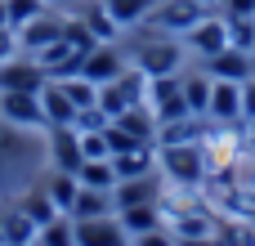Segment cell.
<instances>
[{"mask_svg": "<svg viewBox=\"0 0 255 246\" xmlns=\"http://www.w3.org/2000/svg\"><path fill=\"white\" fill-rule=\"evenodd\" d=\"M157 175L170 188H202L211 166H206V148L197 143H161L157 148Z\"/></svg>", "mask_w": 255, "mask_h": 246, "instance_id": "1", "label": "cell"}, {"mask_svg": "<svg viewBox=\"0 0 255 246\" xmlns=\"http://www.w3.org/2000/svg\"><path fill=\"white\" fill-rule=\"evenodd\" d=\"M211 13H215V4H211V0H157V4L143 13V22H139V27L184 40V31H193V27H197L202 18H211Z\"/></svg>", "mask_w": 255, "mask_h": 246, "instance_id": "2", "label": "cell"}, {"mask_svg": "<svg viewBox=\"0 0 255 246\" xmlns=\"http://www.w3.org/2000/svg\"><path fill=\"white\" fill-rule=\"evenodd\" d=\"M179 63H184V40L161 36V31H148V40H139L130 54V67H139L148 81L152 76H179Z\"/></svg>", "mask_w": 255, "mask_h": 246, "instance_id": "3", "label": "cell"}, {"mask_svg": "<svg viewBox=\"0 0 255 246\" xmlns=\"http://www.w3.org/2000/svg\"><path fill=\"white\" fill-rule=\"evenodd\" d=\"M184 49H193L202 63L215 58V54H224V49H233V45H229V22H224V13L215 9V13L202 18L193 31H184Z\"/></svg>", "mask_w": 255, "mask_h": 246, "instance_id": "4", "label": "cell"}, {"mask_svg": "<svg viewBox=\"0 0 255 246\" xmlns=\"http://www.w3.org/2000/svg\"><path fill=\"white\" fill-rule=\"evenodd\" d=\"M126 67H130V54H126L117 40H99V45L85 54V63H81V76H90L94 85H108V81H117Z\"/></svg>", "mask_w": 255, "mask_h": 246, "instance_id": "5", "label": "cell"}, {"mask_svg": "<svg viewBox=\"0 0 255 246\" xmlns=\"http://www.w3.org/2000/svg\"><path fill=\"white\" fill-rule=\"evenodd\" d=\"M58 36H63V9H54V4H49L45 13H36L31 22H22V27H18V49H22V54H40V49H45V45H54Z\"/></svg>", "mask_w": 255, "mask_h": 246, "instance_id": "6", "label": "cell"}, {"mask_svg": "<svg viewBox=\"0 0 255 246\" xmlns=\"http://www.w3.org/2000/svg\"><path fill=\"white\" fill-rule=\"evenodd\" d=\"M0 117H4V125H18V130L45 125L40 94H27V90H0Z\"/></svg>", "mask_w": 255, "mask_h": 246, "instance_id": "7", "label": "cell"}, {"mask_svg": "<svg viewBox=\"0 0 255 246\" xmlns=\"http://www.w3.org/2000/svg\"><path fill=\"white\" fill-rule=\"evenodd\" d=\"M31 58H36V63L45 67V76H49V81L76 76V72H81V63H85V54H81V49H76L72 40H63V36H58L54 45H45L40 54H31Z\"/></svg>", "mask_w": 255, "mask_h": 246, "instance_id": "8", "label": "cell"}, {"mask_svg": "<svg viewBox=\"0 0 255 246\" xmlns=\"http://www.w3.org/2000/svg\"><path fill=\"white\" fill-rule=\"evenodd\" d=\"M45 134H49V161H54V170H81V130L76 125H45Z\"/></svg>", "mask_w": 255, "mask_h": 246, "instance_id": "9", "label": "cell"}, {"mask_svg": "<svg viewBox=\"0 0 255 246\" xmlns=\"http://www.w3.org/2000/svg\"><path fill=\"white\" fill-rule=\"evenodd\" d=\"M206 121H215V125H242V85L238 81H215L211 85Z\"/></svg>", "mask_w": 255, "mask_h": 246, "instance_id": "10", "label": "cell"}, {"mask_svg": "<svg viewBox=\"0 0 255 246\" xmlns=\"http://www.w3.org/2000/svg\"><path fill=\"white\" fill-rule=\"evenodd\" d=\"M45 81H49V76H45V67H40L31 54H18V58H9V63L0 67V90H27V94H40Z\"/></svg>", "mask_w": 255, "mask_h": 246, "instance_id": "11", "label": "cell"}, {"mask_svg": "<svg viewBox=\"0 0 255 246\" xmlns=\"http://www.w3.org/2000/svg\"><path fill=\"white\" fill-rule=\"evenodd\" d=\"M76 246H130L117 211L99 215V220H76Z\"/></svg>", "mask_w": 255, "mask_h": 246, "instance_id": "12", "label": "cell"}, {"mask_svg": "<svg viewBox=\"0 0 255 246\" xmlns=\"http://www.w3.org/2000/svg\"><path fill=\"white\" fill-rule=\"evenodd\" d=\"M143 202H161V184H157V170H152V175H134V179H117V184H112V211H126V206H143Z\"/></svg>", "mask_w": 255, "mask_h": 246, "instance_id": "13", "label": "cell"}, {"mask_svg": "<svg viewBox=\"0 0 255 246\" xmlns=\"http://www.w3.org/2000/svg\"><path fill=\"white\" fill-rule=\"evenodd\" d=\"M206 72L215 76V81H247V76H255V54H247V49H224V54H215V58H206Z\"/></svg>", "mask_w": 255, "mask_h": 246, "instance_id": "14", "label": "cell"}, {"mask_svg": "<svg viewBox=\"0 0 255 246\" xmlns=\"http://www.w3.org/2000/svg\"><path fill=\"white\" fill-rule=\"evenodd\" d=\"M76 18L90 27L94 40H117V36H121V27H117V18L108 13L103 0H76Z\"/></svg>", "mask_w": 255, "mask_h": 246, "instance_id": "15", "label": "cell"}, {"mask_svg": "<svg viewBox=\"0 0 255 246\" xmlns=\"http://www.w3.org/2000/svg\"><path fill=\"white\" fill-rule=\"evenodd\" d=\"M40 112H45V125H72L76 121V108H72V99L63 94L58 81L40 85Z\"/></svg>", "mask_w": 255, "mask_h": 246, "instance_id": "16", "label": "cell"}, {"mask_svg": "<svg viewBox=\"0 0 255 246\" xmlns=\"http://www.w3.org/2000/svg\"><path fill=\"white\" fill-rule=\"evenodd\" d=\"M179 85H184V103H188V112H193V117H206L215 76H211L206 67H202V72H179Z\"/></svg>", "mask_w": 255, "mask_h": 246, "instance_id": "17", "label": "cell"}, {"mask_svg": "<svg viewBox=\"0 0 255 246\" xmlns=\"http://www.w3.org/2000/svg\"><path fill=\"white\" fill-rule=\"evenodd\" d=\"M18 211H22V215H27V220L36 224V229H45L49 220H58V215H63V211L54 206V197L45 193V184H31V188H27L22 197H18Z\"/></svg>", "mask_w": 255, "mask_h": 246, "instance_id": "18", "label": "cell"}, {"mask_svg": "<svg viewBox=\"0 0 255 246\" xmlns=\"http://www.w3.org/2000/svg\"><path fill=\"white\" fill-rule=\"evenodd\" d=\"M40 184H45V193L54 197V206H58L63 215H72V206H76V193H81V179H76L72 170H49Z\"/></svg>", "mask_w": 255, "mask_h": 246, "instance_id": "19", "label": "cell"}, {"mask_svg": "<svg viewBox=\"0 0 255 246\" xmlns=\"http://www.w3.org/2000/svg\"><path fill=\"white\" fill-rule=\"evenodd\" d=\"M117 220H121L126 238H134V233H148V229H161V224H166V220H161V202L126 206V211H117Z\"/></svg>", "mask_w": 255, "mask_h": 246, "instance_id": "20", "label": "cell"}, {"mask_svg": "<svg viewBox=\"0 0 255 246\" xmlns=\"http://www.w3.org/2000/svg\"><path fill=\"white\" fill-rule=\"evenodd\" d=\"M36 233H40V229H36L18 206H13V211H4V233H0V246H31V242H36Z\"/></svg>", "mask_w": 255, "mask_h": 246, "instance_id": "21", "label": "cell"}, {"mask_svg": "<svg viewBox=\"0 0 255 246\" xmlns=\"http://www.w3.org/2000/svg\"><path fill=\"white\" fill-rule=\"evenodd\" d=\"M99 215H112V193L81 188L76 193V206H72V220H99Z\"/></svg>", "mask_w": 255, "mask_h": 246, "instance_id": "22", "label": "cell"}, {"mask_svg": "<svg viewBox=\"0 0 255 246\" xmlns=\"http://www.w3.org/2000/svg\"><path fill=\"white\" fill-rule=\"evenodd\" d=\"M103 4H108V13L117 18L121 31H134V27L143 22V13H148L157 0H103Z\"/></svg>", "mask_w": 255, "mask_h": 246, "instance_id": "23", "label": "cell"}, {"mask_svg": "<svg viewBox=\"0 0 255 246\" xmlns=\"http://www.w3.org/2000/svg\"><path fill=\"white\" fill-rule=\"evenodd\" d=\"M58 85H63V94L72 99V108H76V112H81V108H94V103H99V85H94L90 76H81V72H76V76H63Z\"/></svg>", "mask_w": 255, "mask_h": 246, "instance_id": "24", "label": "cell"}, {"mask_svg": "<svg viewBox=\"0 0 255 246\" xmlns=\"http://www.w3.org/2000/svg\"><path fill=\"white\" fill-rule=\"evenodd\" d=\"M76 179H81V188H103V193H112L117 170H112V161H108V157H103V161H81Z\"/></svg>", "mask_w": 255, "mask_h": 246, "instance_id": "25", "label": "cell"}, {"mask_svg": "<svg viewBox=\"0 0 255 246\" xmlns=\"http://www.w3.org/2000/svg\"><path fill=\"white\" fill-rule=\"evenodd\" d=\"M215 242L220 246H255V220H220Z\"/></svg>", "mask_w": 255, "mask_h": 246, "instance_id": "26", "label": "cell"}, {"mask_svg": "<svg viewBox=\"0 0 255 246\" xmlns=\"http://www.w3.org/2000/svg\"><path fill=\"white\" fill-rule=\"evenodd\" d=\"M36 242H40V246H76V220H72V215L49 220V224L36 233Z\"/></svg>", "mask_w": 255, "mask_h": 246, "instance_id": "27", "label": "cell"}, {"mask_svg": "<svg viewBox=\"0 0 255 246\" xmlns=\"http://www.w3.org/2000/svg\"><path fill=\"white\" fill-rule=\"evenodd\" d=\"M229 22V45L255 54V18H224Z\"/></svg>", "mask_w": 255, "mask_h": 246, "instance_id": "28", "label": "cell"}, {"mask_svg": "<svg viewBox=\"0 0 255 246\" xmlns=\"http://www.w3.org/2000/svg\"><path fill=\"white\" fill-rule=\"evenodd\" d=\"M45 9H49V0H4V13H9L13 31H18L22 22H31L36 13H45Z\"/></svg>", "mask_w": 255, "mask_h": 246, "instance_id": "29", "label": "cell"}, {"mask_svg": "<svg viewBox=\"0 0 255 246\" xmlns=\"http://www.w3.org/2000/svg\"><path fill=\"white\" fill-rule=\"evenodd\" d=\"M103 134H108V157H117V152H134V148H152V143H143V139H134L130 130H121L117 121H112V125H108Z\"/></svg>", "mask_w": 255, "mask_h": 246, "instance_id": "30", "label": "cell"}, {"mask_svg": "<svg viewBox=\"0 0 255 246\" xmlns=\"http://www.w3.org/2000/svg\"><path fill=\"white\" fill-rule=\"evenodd\" d=\"M99 108H103V112H108V117L117 121V117H121V112L130 108V99L121 94V85H117V81H108V85H99Z\"/></svg>", "mask_w": 255, "mask_h": 246, "instance_id": "31", "label": "cell"}, {"mask_svg": "<svg viewBox=\"0 0 255 246\" xmlns=\"http://www.w3.org/2000/svg\"><path fill=\"white\" fill-rule=\"evenodd\" d=\"M81 157L85 161H103L108 157V134L103 130H81Z\"/></svg>", "mask_w": 255, "mask_h": 246, "instance_id": "32", "label": "cell"}, {"mask_svg": "<svg viewBox=\"0 0 255 246\" xmlns=\"http://www.w3.org/2000/svg\"><path fill=\"white\" fill-rule=\"evenodd\" d=\"M72 125H76V130H108V125H112V117H108V112L94 103V108H81Z\"/></svg>", "mask_w": 255, "mask_h": 246, "instance_id": "33", "label": "cell"}, {"mask_svg": "<svg viewBox=\"0 0 255 246\" xmlns=\"http://www.w3.org/2000/svg\"><path fill=\"white\" fill-rule=\"evenodd\" d=\"M130 246H179V242H175V233H170V229L161 224V229H148V233H134V238H130Z\"/></svg>", "mask_w": 255, "mask_h": 246, "instance_id": "34", "label": "cell"}, {"mask_svg": "<svg viewBox=\"0 0 255 246\" xmlns=\"http://www.w3.org/2000/svg\"><path fill=\"white\" fill-rule=\"evenodd\" d=\"M215 9L224 18H255V0H220Z\"/></svg>", "mask_w": 255, "mask_h": 246, "instance_id": "35", "label": "cell"}, {"mask_svg": "<svg viewBox=\"0 0 255 246\" xmlns=\"http://www.w3.org/2000/svg\"><path fill=\"white\" fill-rule=\"evenodd\" d=\"M22 49H18V31H0V67L9 63V58H18Z\"/></svg>", "mask_w": 255, "mask_h": 246, "instance_id": "36", "label": "cell"}, {"mask_svg": "<svg viewBox=\"0 0 255 246\" xmlns=\"http://www.w3.org/2000/svg\"><path fill=\"white\" fill-rule=\"evenodd\" d=\"M242 121H255V76L242 81Z\"/></svg>", "mask_w": 255, "mask_h": 246, "instance_id": "37", "label": "cell"}, {"mask_svg": "<svg viewBox=\"0 0 255 246\" xmlns=\"http://www.w3.org/2000/svg\"><path fill=\"white\" fill-rule=\"evenodd\" d=\"M0 31H13V22H9V13H4V0H0Z\"/></svg>", "mask_w": 255, "mask_h": 246, "instance_id": "38", "label": "cell"}, {"mask_svg": "<svg viewBox=\"0 0 255 246\" xmlns=\"http://www.w3.org/2000/svg\"><path fill=\"white\" fill-rule=\"evenodd\" d=\"M247 148L255 152V121H247Z\"/></svg>", "mask_w": 255, "mask_h": 246, "instance_id": "39", "label": "cell"}, {"mask_svg": "<svg viewBox=\"0 0 255 246\" xmlns=\"http://www.w3.org/2000/svg\"><path fill=\"white\" fill-rule=\"evenodd\" d=\"M179 246H220L215 238H197V242H179Z\"/></svg>", "mask_w": 255, "mask_h": 246, "instance_id": "40", "label": "cell"}, {"mask_svg": "<svg viewBox=\"0 0 255 246\" xmlns=\"http://www.w3.org/2000/svg\"><path fill=\"white\" fill-rule=\"evenodd\" d=\"M0 233H4V215H0Z\"/></svg>", "mask_w": 255, "mask_h": 246, "instance_id": "41", "label": "cell"}, {"mask_svg": "<svg viewBox=\"0 0 255 246\" xmlns=\"http://www.w3.org/2000/svg\"><path fill=\"white\" fill-rule=\"evenodd\" d=\"M31 246H40V242H31Z\"/></svg>", "mask_w": 255, "mask_h": 246, "instance_id": "42", "label": "cell"}, {"mask_svg": "<svg viewBox=\"0 0 255 246\" xmlns=\"http://www.w3.org/2000/svg\"><path fill=\"white\" fill-rule=\"evenodd\" d=\"M211 4H215V0H211Z\"/></svg>", "mask_w": 255, "mask_h": 246, "instance_id": "43", "label": "cell"}, {"mask_svg": "<svg viewBox=\"0 0 255 246\" xmlns=\"http://www.w3.org/2000/svg\"><path fill=\"white\" fill-rule=\"evenodd\" d=\"M215 4H220V0H215Z\"/></svg>", "mask_w": 255, "mask_h": 246, "instance_id": "44", "label": "cell"}]
</instances>
